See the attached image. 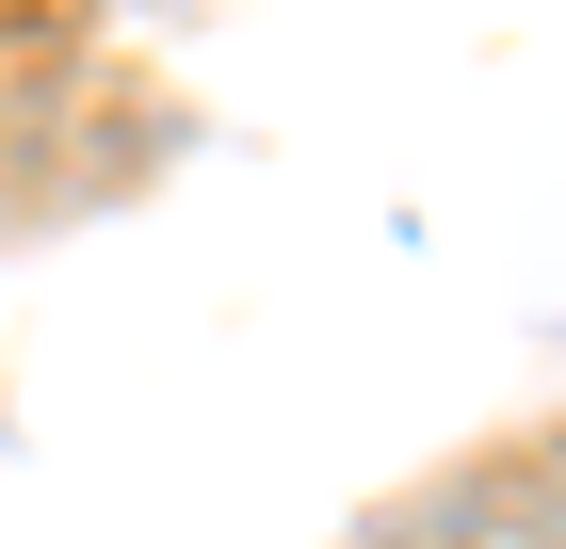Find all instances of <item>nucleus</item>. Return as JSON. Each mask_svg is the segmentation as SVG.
<instances>
[]
</instances>
